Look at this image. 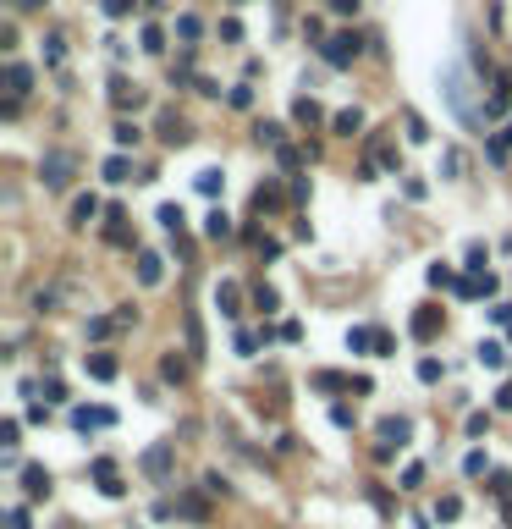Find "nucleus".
<instances>
[{
    "mask_svg": "<svg viewBox=\"0 0 512 529\" xmlns=\"http://www.w3.org/2000/svg\"><path fill=\"white\" fill-rule=\"evenodd\" d=\"M358 127H364V116H358V110H342V116H336V132H348V138H352Z\"/></svg>",
    "mask_w": 512,
    "mask_h": 529,
    "instance_id": "6",
    "label": "nucleus"
},
{
    "mask_svg": "<svg viewBox=\"0 0 512 529\" xmlns=\"http://www.w3.org/2000/svg\"><path fill=\"white\" fill-rule=\"evenodd\" d=\"M352 56H358V39H352V33H342V39H330V44H325V61H336V66L352 61Z\"/></svg>",
    "mask_w": 512,
    "mask_h": 529,
    "instance_id": "2",
    "label": "nucleus"
},
{
    "mask_svg": "<svg viewBox=\"0 0 512 529\" xmlns=\"http://www.w3.org/2000/svg\"><path fill=\"white\" fill-rule=\"evenodd\" d=\"M88 370H94L100 381H110V375H116V359H105V353H94V359H88Z\"/></svg>",
    "mask_w": 512,
    "mask_h": 529,
    "instance_id": "9",
    "label": "nucleus"
},
{
    "mask_svg": "<svg viewBox=\"0 0 512 529\" xmlns=\"http://www.w3.org/2000/svg\"><path fill=\"white\" fill-rule=\"evenodd\" d=\"M94 480H100V491H110V496H116V463H110V458H100V463H94Z\"/></svg>",
    "mask_w": 512,
    "mask_h": 529,
    "instance_id": "3",
    "label": "nucleus"
},
{
    "mask_svg": "<svg viewBox=\"0 0 512 529\" xmlns=\"http://www.w3.org/2000/svg\"><path fill=\"white\" fill-rule=\"evenodd\" d=\"M105 177H110V182H127V160H122V154H116V160L105 166Z\"/></svg>",
    "mask_w": 512,
    "mask_h": 529,
    "instance_id": "14",
    "label": "nucleus"
},
{
    "mask_svg": "<svg viewBox=\"0 0 512 529\" xmlns=\"http://www.w3.org/2000/svg\"><path fill=\"white\" fill-rule=\"evenodd\" d=\"M94 215H100V204H94V199H78V204H72V226H88Z\"/></svg>",
    "mask_w": 512,
    "mask_h": 529,
    "instance_id": "4",
    "label": "nucleus"
},
{
    "mask_svg": "<svg viewBox=\"0 0 512 529\" xmlns=\"http://www.w3.org/2000/svg\"><path fill=\"white\" fill-rule=\"evenodd\" d=\"M72 166H78V160H72L66 149H56V154H44V160H39V177H44V188H66V182H72Z\"/></svg>",
    "mask_w": 512,
    "mask_h": 529,
    "instance_id": "1",
    "label": "nucleus"
},
{
    "mask_svg": "<svg viewBox=\"0 0 512 529\" xmlns=\"http://www.w3.org/2000/svg\"><path fill=\"white\" fill-rule=\"evenodd\" d=\"M165 463H171V446H149V458H144L149 474H165Z\"/></svg>",
    "mask_w": 512,
    "mask_h": 529,
    "instance_id": "5",
    "label": "nucleus"
},
{
    "mask_svg": "<svg viewBox=\"0 0 512 529\" xmlns=\"http://www.w3.org/2000/svg\"><path fill=\"white\" fill-rule=\"evenodd\" d=\"M138 276H144L149 287H155V281H160V259H155V254H144V259H138Z\"/></svg>",
    "mask_w": 512,
    "mask_h": 529,
    "instance_id": "10",
    "label": "nucleus"
},
{
    "mask_svg": "<svg viewBox=\"0 0 512 529\" xmlns=\"http://www.w3.org/2000/svg\"><path fill=\"white\" fill-rule=\"evenodd\" d=\"M501 359H507V353H501L496 342H479V364H491V370H501Z\"/></svg>",
    "mask_w": 512,
    "mask_h": 529,
    "instance_id": "7",
    "label": "nucleus"
},
{
    "mask_svg": "<svg viewBox=\"0 0 512 529\" xmlns=\"http://www.w3.org/2000/svg\"><path fill=\"white\" fill-rule=\"evenodd\" d=\"M28 83H33V72H28V66H11V94H28Z\"/></svg>",
    "mask_w": 512,
    "mask_h": 529,
    "instance_id": "11",
    "label": "nucleus"
},
{
    "mask_svg": "<svg viewBox=\"0 0 512 529\" xmlns=\"http://www.w3.org/2000/svg\"><path fill=\"white\" fill-rule=\"evenodd\" d=\"M204 232H209V237H226V232H231V221H226V215L215 210V215H209V221H204Z\"/></svg>",
    "mask_w": 512,
    "mask_h": 529,
    "instance_id": "12",
    "label": "nucleus"
},
{
    "mask_svg": "<svg viewBox=\"0 0 512 529\" xmlns=\"http://www.w3.org/2000/svg\"><path fill=\"white\" fill-rule=\"evenodd\" d=\"M199 193H221V171H199Z\"/></svg>",
    "mask_w": 512,
    "mask_h": 529,
    "instance_id": "13",
    "label": "nucleus"
},
{
    "mask_svg": "<svg viewBox=\"0 0 512 529\" xmlns=\"http://www.w3.org/2000/svg\"><path fill=\"white\" fill-rule=\"evenodd\" d=\"M22 480H28V491H33V496H44V491H50V474H44V468H28Z\"/></svg>",
    "mask_w": 512,
    "mask_h": 529,
    "instance_id": "8",
    "label": "nucleus"
}]
</instances>
